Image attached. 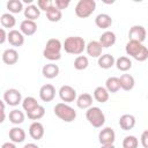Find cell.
<instances>
[{
  "mask_svg": "<svg viewBox=\"0 0 148 148\" xmlns=\"http://www.w3.org/2000/svg\"><path fill=\"white\" fill-rule=\"evenodd\" d=\"M6 6L8 9V13H10V14H18L22 10H24L23 2L21 0H9Z\"/></svg>",
  "mask_w": 148,
  "mask_h": 148,
  "instance_id": "1f68e13d",
  "label": "cell"
},
{
  "mask_svg": "<svg viewBox=\"0 0 148 148\" xmlns=\"http://www.w3.org/2000/svg\"><path fill=\"white\" fill-rule=\"evenodd\" d=\"M147 98H148V96H147Z\"/></svg>",
  "mask_w": 148,
  "mask_h": 148,
  "instance_id": "f6af8a7d",
  "label": "cell"
},
{
  "mask_svg": "<svg viewBox=\"0 0 148 148\" xmlns=\"http://www.w3.org/2000/svg\"><path fill=\"white\" fill-rule=\"evenodd\" d=\"M20 31L24 36H32L37 31V24L35 21L30 20H23L20 24Z\"/></svg>",
  "mask_w": 148,
  "mask_h": 148,
  "instance_id": "ac0fdd59",
  "label": "cell"
},
{
  "mask_svg": "<svg viewBox=\"0 0 148 148\" xmlns=\"http://www.w3.org/2000/svg\"><path fill=\"white\" fill-rule=\"evenodd\" d=\"M89 66V59L86 56H77L74 60V68L77 71H83Z\"/></svg>",
  "mask_w": 148,
  "mask_h": 148,
  "instance_id": "e575fe53",
  "label": "cell"
},
{
  "mask_svg": "<svg viewBox=\"0 0 148 148\" xmlns=\"http://www.w3.org/2000/svg\"><path fill=\"white\" fill-rule=\"evenodd\" d=\"M53 111H54V114L65 123H72L76 118V111L71 105L64 102L57 103L53 108Z\"/></svg>",
  "mask_w": 148,
  "mask_h": 148,
  "instance_id": "277c9868",
  "label": "cell"
},
{
  "mask_svg": "<svg viewBox=\"0 0 148 148\" xmlns=\"http://www.w3.org/2000/svg\"><path fill=\"white\" fill-rule=\"evenodd\" d=\"M23 148H39L36 143H32V142H30V143H27V145H24L23 146Z\"/></svg>",
  "mask_w": 148,
  "mask_h": 148,
  "instance_id": "7bdbcfd3",
  "label": "cell"
},
{
  "mask_svg": "<svg viewBox=\"0 0 148 148\" xmlns=\"http://www.w3.org/2000/svg\"><path fill=\"white\" fill-rule=\"evenodd\" d=\"M45 14H46V18H47L50 22H59V21L61 20V17H62L61 10L58 9L54 5H53L52 7H50V8L45 12Z\"/></svg>",
  "mask_w": 148,
  "mask_h": 148,
  "instance_id": "4dcf8cb0",
  "label": "cell"
},
{
  "mask_svg": "<svg viewBox=\"0 0 148 148\" xmlns=\"http://www.w3.org/2000/svg\"><path fill=\"white\" fill-rule=\"evenodd\" d=\"M86 118L88 123L95 128H101L105 123V114L98 106L89 108L86 111Z\"/></svg>",
  "mask_w": 148,
  "mask_h": 148,
  "instance_id": "5b68a950",
  "label": "cell"
},
{
  "mask_svg": "<svg viewBox=\"0 0 148 148\" xmlns=\"http://www.w3.org/2000/svg\"><path fill=\"white\" fill-rule=\"evenodd\" d=\"M44 114H45V108H44L43 105H39V106H37L36 109H34L32 111L27 112L28 119L34 120V121H37V120L42 119V118L44 117Z\"/></svg>",
  "mask_w": 148,
  "mask_h": 148,
  "instance_id": "836d02e7",
  "label": "cell"
},
{
  "mask_svg": "<svg viewBox=\"0 0 148 148\" xmlns=\"http://www.w3.org/2000/svg\"><path fill=\"white\" fill-rule=\"evenodd\" d=\"M86 51L88 53L89 57L91 58H99L103 53V46L101 45V43L98 40H90L87 46H86Z\"/></svg>",
  "mask_w": 148,
  "mask_h": 148,
  "instance_id": "4fadbf2b",
  "label": "cell"
},
{
  "mask_svg": "<svg viewBox=\"0 0 148 148\" xmlns=\"http://www.w3.org/2000/svg\"><path fill=\"white\" fill-rule=\"evenodd\" d=\"M97 64H98V66H99L101 68H103V69H109V68H111L113 65H116V59H114V57H113L112 54L105 53V54H102V56L98 58Z\"/></svg>",
  "mask_w": 148,
  "mask_h": 148,
  "instance_id": "cb8c5ba5",
  "label": "cell"
},
{
  "mask_svg": "<svg viewBox=\"0 0 148 148\" xmlns=\"http://www.w3.org/2000/svg\"><path fill=\"white\" fill-rule=\"evenodd\" d=\"M8 118H9V121H10L12 124H14V125H20V124H22V123L24 121L25 116H24L23 111H21V110H18V109H14V110H12V111L9 112Z\"/></svg>",
  "mask_w": 148,
  "mask_h": 148,
  "instance_id": "f546056e",
  "label": "cell"
},
{
  "mask_svg": "<svg viewBox=\"0 0 148 148\" xmlns=\"http://www.w3.org/2000/svg\"><path fill=\"white\" fill-rule=\"evenodd\" d=\"M140 141L143 148H148V130L143 131L141 136H140Z\"/></svg>",
  "mask_w": 148,
  "mask_h": 148,
  "instance_id": "f35d334b",
  "label": "cell"
},
{
  "mask_svg": "<svg viewBox=\"0 0 148 148\" xmlns=\"http://www.w3.org/2000/svg\"><path fill=\"white\" fill-rule=\"evenodd\" d=\"M112 17L109 14L105 13H101L95 17V24L97 25V28L99 29H104L106 30L108 28H110L112 25Z\"/></svg>",
  "mask_w": 148,
  "mask_h": 148,
  "instance_id": "e0dca14e",
  "label": "cell"
},
{
  "mask_svg": "<svg viewBox=\"0 0 148 148\" xmlns=\"http://www.w3.org/2000/svg\"><path fill=\"white\" fill-rule=\"evenodd\" d=\"M1 113H2V117H1V123L5 121V118H6V112H5V102L1 101Z\"/></svg>",
  "mask_w": 148,
  "mask_h": 148,
  "instance_id": "b9f144b4",
  "label": "cell"
},
{
  "mask_svg": "<svg viewBox=\"0 0 148 148\" xmlns=\"http://www.w3.org/2000/svg\"><path fill=\"white\" fill-rule=\"evenodd\" d=\"M61 50H62V43L58 38H50L45 44V47L43 50V56L47 60L57 61L61 59Z\"/></svg>",
  "mask_w": 148,
  "mask_h": 148,
  "instance_id": "3957f363",
  "label": "cell"
},
{
  "mask_svg": "<svg viewBox=\"0 0 148 148\" xmlns=\"http://www.w3.org/2000/svg\"><path fill=\"white\" fill-rule=\"evenodd\" d=\"M69 3H71L69 0H54V6H56L58 9H60V10L66 9V8L69 6Z\"/></svg>",
  "mask_w": 148,
  "mask_h": 148,
  "instance_id": "74e56055",
  "label": "cell"
},
{
  "mask_svg": "<svg viewBox=\"0 0 148 148\" xmlns=\"http://www.w3.org/2000/svg\"><path fill=\"white\" fill-rule=\"evenodd\" d=\"M8 43L12 45V46H15V47H20L24 44V35L20 31V30H9L8 32Z\"/></svg>",
  "mask_w": 148,
  "mask_h": 148,
  "instance_id": "5bb4252c",
  "label": "cell"
},
{
  "mask_svg": "<svg viewBox=\"0 0 148 148\" xmlns=\"http://www.w3.org/2000/svg\"><path fill=\"white\" fill-rule=\"evenodd\" d=\"M101 148H116L114 145H105V146H102Z\"/></svg>",
  "mask_w": 148,
  "mask_h": 148,
  "instance_id": "ee69618b",
  "label": "cell"
},
{
  "mask_svg": "<svg viewBox=\"0 0 148 148\" xmlns=\"http://www.w3.org/2000/svg\"><path fill=\"white\" fill-rule=\"evenodd\" d=\"M39 105L40 104L37 102V99L35 97H32V96H28V97L23 98V101H22V108H23V110L25 112H30L34 109H36L37 106H39Z\"/></svg>",
  "mask_w": 148,
  "mask_h": 148,
  "instance_id": "d6a6232c",
  "label": "cell"
},
{
  "mask_svg": "<svg viewBox=\"0 0 148 148\" xmlns=\"http://www.w3.org/2000/svg\"><path fill=\"white\" fill-rule=\"evenodd\" d=\"M56 97V88L51 83H46L39 89V98L43 102H51Z\"/></svg>",
  "mask_w": 148,
  "mask_h": 148,
  "instance_id": "8fae6325",
  "label": "cell"
},
{
  "mask_svg": "<svg viewBox=\"0 0 148 148\" xmlns=\"http://www.w3.org/2000/svg\"><path fill=\"white\" fill-rule=\"evenodd\" d=\"M6 40H8V34L6 32L5 28L0 29V44H3Z\"/></svg>",
  "mask_w": 148,
  "mask_h": 148,
  "instance_id": "ab89813d",
  "label": "cell"
},
{
  "mask_svg": "<svg viewBox=\"0 0 148 148\" xmlns=\"http://www.w3.org/2000/svg\"><path fill=\"white\" fill-rule=\"evenodd\" d=\"M116 140V133L111 127H103L98 133V141L102 146L113 145Z\"/></svg>",
  "mask_w": 148,
  "mask_h": 148,
  "instance_id": "9c48e42d",
  "label": "cell"
},
{
  "mask_svg": "<svg viewBox=\"0 0 148 148\" xmlns=\"http://www.w3.org/2000/svg\"><path fill=\"white\" fill-rule=\"evenodd\" d=\"M147 37V31L145 29V27L135 24L133 27H131L130 31H128V38L130 40H135V42H140L142 43Z\"/></svg>",
  "mask_w": 148,
  "mask_h": 148,
  "instance_id": "30bf717a",
  "label": "cell"
},
{
  "mask_svg": "<svg viewBox=\"0 0 148 148\" xmlns=\"http://www.w3.org/2000/svg\"><path fill=\"white\" fill-rule=\"evenodd\" d=\"M8 135H9V140L14 143H21L25 140V132L23 128H21L18 126L10 128Z\"/></svg>",
  "mask_w": 148,
  "mask_h": 148,
  "instance_id": "2e32d148",
  "label": "cell"
},
{
  "mask_svg": "<svg viewBox=\"0 0 148 148\" xmlns=\"http://www.w3.org/2000/svg\"><path fill=\"white\" fill-rule=\"evenodd\" d=\"M76 105L80 109H86L88 110L89 108L92 106V96L88 92H83L77 96L76 98Z\"/></svg>",
  "mask_w": 148,
  "mask_h": 148,
  "instance_id": "7402d4cb",
  "label": "cell"
},
{
  "mask_svg": "<svg viewBox=\"0 0 148 148\" xmlns=\"http://www.w3.org/2000/svg\"><path fill=\"white\" fill-rule=\"evenodd\" d=\"M96 9V1L95 0H80L75 6V15L80 18L89 17Z\"/></svg>",
  "mask_w": 148,
  "mask_h": 148,
  "instance_id": "8992f818",
  "label": "cell"
},
{
  "mask_svg": "<svg viewBox=\"0 0 148 148\" xmlns=\"http://www.w3.org/2000/svg\"><path fill=\"white\" fill-rule=\"evenodd\" d=\"M105 88L109 92L113 94V92H117L119 89H120V81H119V77L117 76H110L106 79L105 81Z\"/></svg>",
  "mask_w": 148,
  "mask_h": 148,
  "instance_id": "f1b7e54d",
  "label": "cell"
},
{
  "mask_svg": "<svg viewBox=\"0 0 148 148\" xmlns=\"http://www.w3.org/2000/svg\"><path fill=\"white\" fill-rule=\"evenodd\" d=\"M1 148H16V145L12 141H8V142H3Z\"/></svg>",
  "mask_w": 148,
  "mask_h": 148,
  "instance_id": "60d3db41",
  "label": "cell"
},
{
  "mask_svg": "<svg viewBox=\"0 0 148 148\" xmlns=\"http://www.w3.org/2000/svg\"><path fill=\"white\" fill-rule=\"evenodd\" d=\"M45 134V130H44V126L42 123L39 121H34L30 124L29 126V135L31 136V139L38 141L40 140Z\"/></svg>",
  "mask_w": 148,
  "mask_h": 148,
  "instance_id": "7c38bea8",
  "label": "cell"
},
{
  "mask_svg": "<svg viewBox=\"0 0 148 148\" xmlns=\"http://www.w3.org/2000/svg\"><path fill=\"white\" fill-rule=\"evenodd\" d=\"M109 96H110V92L106 90L105 87L99 86V87H96L95 90H94V98L98 103H105V102H108Z\"/></svg>",
  "mask_w": 148,
  "mask_h": 148,
  "instance_id": "484cf974",
  "label": "cell"
},
{
  "mask_svg": "<svg viewBox=\"0 0 148 148\" xmlns=\"http://www.w3.org/2000/svg\"><path fill=\"white\" fill-rule=\"evenodd\" d=\"M116 67L120 72H127L132 68V60L126 56H121L116 59Z\"/></svg>",
  "mask_w": 148,
  "mask_h": 148,
  "instance_id": "83f0119b",
  "label": "cell"
},
{
  "mask_svg": "<svg viewBox=\"0 0 148 148\" xmlns=\"http://www.w3.org/2000/svg\"><path fill=\"white\" fill-rule=\"evenodd\" d=\"M139 140L134 135H127L123 140V148H138Z\"/></svg>",
  "mask_w": 148,
  "mask_h": 148,
  "instance_id": "d590c367",
  "label": "cell"
},
{
  "mask_svg": "<svg viewBox=\"0 0 148 148\" xmlns=\"http://www.w3.org/2000/svg\"><path fill=\"white\" fill-rule=\"evenodd\" d=\"M86 46L87 44L84 39L80 36H69L62 43V49L65 52L74 56H80L86 50Z\"/></svg>",
  "mask_w": 148,
  "mask_h": 148,
  "instance_id": "7a4b0ae2",
  "label": "cell"
},
{
  "mask_svg": "<svg viewBox=\"0 0 148 148\" xmlns=\"http://www.w3.org/2000/svg\"><path fill=\"white\" fill-rule=\"evenodd\" d=\"M125 52L127 56L132 57L136 61H146L148 59V49L140 42L128 40L125 46Z\"/></svg>",
  "mask_w": 148,
  "mask_h": 148,
  "instance_id": "6da1fadb",
  "label": "cell"
},
{
  "mask_svg": "<svg viewBox=\"0 0 148 148\" xmlns=\"http://www.w3.org/2000/svg\"><path fill=\"white\" fill-rule=\"evenodd\" d=\"M24 17L25 20H30V21H36L39 16H40V9L37 7V5H28L24 10Z\"/></svg>",
  "mask_w": 148,
  "mask_h": 148,
  "instance_id": "603a6c76",
  "label": "cell"
},
{
  "mask_svg": "<svg viewBox=\"0 0 148 148\" xmlns=\"http://www.w3.org/2000/svg\"><path fill=\"white\" fill-rule=\"evenodd\" d=\"M1 58L6 65H15L18 61V52L15 49H7L3 51Z\"/></svg>",
  "mask_w": 148,
  "mask_h": 148,
  "instance_id": "44dd1931",
  "label": "cell"
},
{
  "mask_svg": "<svg viewBox=\"0 0 148 148\" xmlns=\"http://www.w3.org/2000/svg\"><path fill=\"white\" fill-rule=\"evenodd\" d=\"M119 81H120V89H123L125 91H130L134 88L135 80L131 74H123L119 77Z\"/></svg>",
  "mask_w": 148,
  "mask_h": 148,
  "instance_id": "d4e9b609",
  "label": "cell"
},
{
  "mask_svg": "<svg viewBox=\"0 0 148 148\" xmlns=\"http://www.w3.org/2000/svg\"><path fill=\"white\" fill-rule=\"evenodd\" d=\"M58 94H59L60 99H61L64 103H72V102H74V101H76V98H77V96H76V90H75L73 87L68 86V84L61 86L60 89H59V91H58Z\"/></svg>",
  "mask_w": 148,
  "mask_h": 148,
  "instance_id": "ba28073f",
  "label": "cell"
},
{
  "mask_svg": "<svg viewBox=\"0 0 148 148\" xmlns=\"http://www.w3.org/2000/svg\"><path fill=\"white\" fill-rule=\"evenodd\" d=\"M119 126H120V128L121 130H124V131H130V130H132L134 126H135V123H136V120H135V117L133 116V114H128V113H125V114H123L120 118H119Z\"/></svg>",
  "mask_w": 148,
  "mask_h": 148,
  "instance_id": "d6986e66",
  "label": "cell"
},
{
  "mask_svg": "<svg viewBox=\"0 0 148 148\" xmlns=\"http://www.w3.org/2000/svg\"><path fill=\"white\" fill-rule=\"evenodd\" d=\"M116 40H117L116 34H114L113 31L106 30V31H104V32L101 35L99 40H98V42L101 43V45L103 46V49H104V47H105V49H108V47H111L112 45H114Z\"/></svg>",
  "mask_w": 148,
  "mask_h": 148,
  "instance_id": "9a60e30c",
  "label": "cell"
},
{
  "mask_svg": "<svg viewBox=\"0 0 148 148\" xmlns=\"http://www.w3.org/2000/svg\"><path fill=\"white\" fill-rule=\"evenodd\" d=\"M59 72H60L59 66L56 65V64H53V62L46 64L42 68V74L46 79H54V77H57L59 75Z\"/></svg>",
  "mask_w": 148,
  "mask_h": 148,
  "instance_id": "ffe728a7",
  "label": "cell"
},
{
  "mask_svg": "<svg viewBox=\"0 0 148 148\" xmlns=\"http://www.w3.org/2000/svg\"><path fill=\"white\" fill-rule=\"evenodd\" d=\"M0 23L2 25V28H7V29H12L15 27L16 24V18L13 14L10 13H3L0 16ZM13 30V29H12Z\"/></svg>",
  "mask_w": 148,
  "mask_h": 148,
  "instance_id": "4316f807",
  "label": "cell"
},
{
  "mask_svg": "<svg viewBox=\"0 0 148 148\" xmlns=\"http://www.w3.org/2000/svg\"><path fill=\"white\" fill-rule=\"evenodd\" d=\"M2 101L6 104H8L9 106H16L20 103H22L23 99H22V95H21L20 90H17L15 88H10V89H7L3 92Z\"/></svg>",
  "mask_w": 148,
  "mask_h": 148,
  "instance_id": "52a82bcc",
  "label": "cell"
},
{
  "mask_svg": "<svg viewBox=\"0 0 148 148\" xmlns=\"http://www.w3.org/2000/svg\"><path fill=\"white\" fill-rule=\"evenodd\" d=\"M53 5H54V1H52V0H38L37 1V7L44 12H46Z\"/></svg>",
  "mask_w": 148,
  "mask_h": 148,
  "instance_id": "8d00e7d4",
  "label": "cell"
}]
</instances>
